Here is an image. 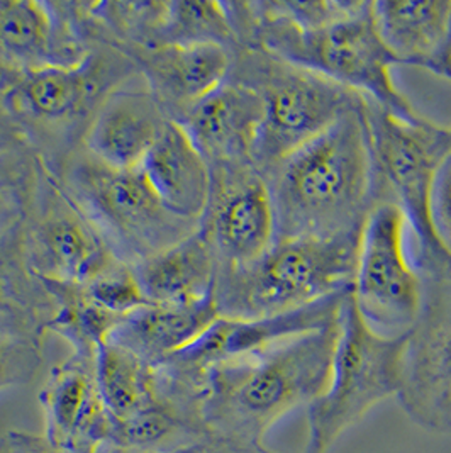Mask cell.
<instances>
[{
    "mask_svg": "<svg viewBox=\"0 0 451 453\" xmlns=\"http://www.w3.org/2000/svg\"><path fill=\"white\" fill-rule=\"evenodd\" d=\"M367 104L264 173L277 240L362 234L384 203L373 160Z\"/></svg>",
    "mask_w": 451,
    "mask_h": 453,
    "instance_id": "obj_1",
    "label": "cell"
},
{
    "mask_svg": "<svg viewBox=\"0 0 451 453\" xmlns=\"http://www.w3.org/2000/svg\"><path fill=\"white\" fill-rule=\"evenodd\" d=\"M338 333L340 316L319 330L209 369L203 399L209 438L264 445L277 421L328 389Z\"/></svg>",
    "mask_w": 451,
    "mask_h": 453,
    "instance_id": "obj_2",
    "label": "cell"
},
{
    "mask_svg": "<svg viewBox=\"0 0 451 453\" xmlns=\"http://www.w3.org/2000/svg\"><path fill=\"white\" fill-rule=\"evenodd\" d=\"M227 7L238 46L262 48L304 66L401 118H424L395 85L392 72L399 63L378 33L373 2L363 0L348 18L317 29H297L287 22L265 19L255 14L249 2Z\"/></svg>",
    "mask_w": 451,
    "mask_h": 453,
    "instance_id": "obj_3",
    "label": "cell"
},
{
    "mask_svg": "<svg viewBox=\"0 0 451 453\" xmlns=\"http://www.w3.org/2000/svg\"><path fill=\"white\" fill-rule=\"evenodd\" d=\"M362 234L275 240L249 265L218 272L216 299L226 318H267L348 294Z\"/></svg>",
    "mask_w": 451,
    "mask_h": 453,
    "instance_id": "obj_4",
    "label": "cell"
},
{
    "mask_svg": "<svg viewBox=\"0 0 451 453\" xmlns=\"http://www.w3.org/2000/svg\"><path fill=\"white\" fill-rule=\"evenodd\" d=\"M367 124L384 203H394L409 223L412 257L423 277H451V257L431 218L438 172L451 153V127L406 119L367 101Z\"/></svg>",
    "mask_w": 451,
    "mask_h": 453,
    "instance_id": "obj_5",
    "label": "cell"
},
{
    "mask_svg": "<svg viewBox=\"0 0 451 453\" xmlns=\"http://www.w3.org/2000/svg\"><path fill=\"white\" fill-rule=\"evenodd\" d=\"M229 79L253 88L264 105V123L255 150V165L271 166L328 131L343 114L363 107L358 92L262 48L241 46Z\"/></svg>",
    "mask_w": 451,
    "mask_h": 453,
    "instance_id": "obj_6",
    "label": "cell"
},
{
    "mask_svg": "<svg viewBox=\"0 0 451 453\" xmlns=\"http://www.w3.org/2000/svg\"><path fill=\"white\" fill-rule=\"evenodd\" d=\"M406 336L390 338L371 330L351 292L340 311V333L326 392L308 408L304 453H328L343 433L377 404L397 397L402 384Z\"/></svg>",
    "mask_w": 451,
    "mask_h": 453,
    "instance_id": "obj_7",
    "label": "cell"
},
{
    "mask_svg": "<svg viewBox=\"0 0 451 453\" xmlns=\"http://www.w3.org/2000/svg\"><path fill=\"white\" fill-rule=\"evenodd\" d=\"M424 280L412 257L409 223L394 203H380L362 231L351 297L370 328L406 336L423 306Z\"/></svg>",
    "mask_w": 451,
    "mask_h": 453,
    "instance_id": "obj_8",
    "label": "cell"
},
{
    "mask_svg": "<svg viewBox=\"0 0 451 453\" xmlns=\"http://www.w3.org/2000/svg\"><path fill=\"white\" fill-rule=\"evenodd\" d=\"M417 321L406 334L401 408L419 428L451 433V277H423Z\"/></svg>",
    "mask_w": 451,
    "mask_h": 453,
    "instance_id": "obj_9",
    "label": "cell"
},
{
    "mask_svg": "<svg viewBox=\"0 0 451 453\" xmlns=\"http://www.w3.org/2000/svg\"><path fill=\"white\" fill-rule=\"evenodd\" d=\"M212 188L201 231L218 272L245 267L277 240L267 180L255 164L210 166Z\"/></svg>",
    "mask_w": 451,
    "mask_h": 453,
    "instance_id": "obj_10",
    "label": "cell"
},
{
    "mask_svg": "<svg viewBox=\"0 0 451 453\" xmlns=\"http://www.w3.org/2000/svg\"><path fill=\"white\" fill-rule=\"evenodd\" d=\"M73 184L96 218L149 257L195 233V225L164 209L140 168L119 170L92 158L75 170Z\"/></svg>",
    "mask_w": 451,
    "mask_h": 453,
    "instance_id": "obj_11",
    "label": "cell"
},
{
    "mask_svg": "<svg viewBox=\"0 0 451 453\" xmlns=\"http://www.w3.org/2000/svg\"><path fill=\"white\" fill-rule=\"evenodd\" d=\"M348 294L267 318L219 316L199 340L164 364L187 379L204 384L207 371L221 362L265 350L292 336L319 330L336 321Z\"/></svg>",
    "mask_w": 451,
    "mask_h": 453,
    "instance_id": "obj_12",
    "label": "cell"
},
{
    "mask_svg": "<svg viewBox=\"0 0 451 453\" xmlns=\"http://www.w3.org/2000/svg\"><path fill=\"white\" fill-rule=\"evenodd\" d=\"M94 358L77 353L44 384V436L68 453H114L116 419L97 388Z\"/></svg>",
    "mask_w": 451,
    "mask_h": 453,
    "instance_id": "obj_13",
    "label": "cell"
},
{
    "mask_svg": "<svg viewBox=\"0 0 451 453\" xmlns=\"http://www.w3.org/2000/svg\"><path fill=\"white\" fill-rule=\"evenodd\" d=\"M264 123L258 94L227 79L218 90L187 111L184 126L209 166L255 164Z\"/></svg>",
    "mask_w": 451,
    "mask_h": 453,
    "instance_id": "obj_14",
    "label": "cell"
},
{
    "mask_svg": "<svg viewBox=\"0 0 451 453\" xmlns=\"http://www.w3.org/2000/svg\"><path fill=\"white\" fill-rule=\"evenodd\" d=\"M140 172L168 212L192 225L204 218L212 188L210 166L184 124L164 123Z\"/></svg>",
    "mask_w": 451,
    "mask_h": 453,
    "instance_id": "obj_15",
    "label": "cell"
},
{
    "mask_svg": "<svg viewBox=\"0 0 451 453\" xmlns=\"http://www.w3.org/2000/svg\"><path fill=\"white\" fill-rule=\"evenodd\" d=\"M373 16L399 65L450 77L451 0H380Z\"/></svg>",
    "mask_w": 451,
    "mask_h": 453,
    "instance_id": "obj_16",
    "label": "cell"
},
{
    "mask_svg": "<svg viewBox=\"0 0 451 453\" xmlns=\"http://www.w3.org/2000/svg\"><path fill=\"white\" fill-rule=\"evenodd\" d=\"M166 121L146 92H119L96 116L87 134L92 158L119 170H138Z\"/></svg>",
    "mask_w": 451,
    "mask_h": 453,
    "instance_id": "obj_17",
    "label": "cell"
},
{
    "mask_svg": "<svg viewBox=\"0 0 451 453\" xmlns=\"http://www.w3.org/2000/svg\"><path fill=\"white\" fill-rule=\"evenodd\" d=\"M149 304H201L216 297L218 264L199 229L144 260L136 272Z\"/></svg>",
    "mask_w": 451,
    "mask_h": 453,
    "instance_id": "obj_18",
    "label": "cell"
},
{
    "mask_svg": "<svg viewBox=\"0 0 451 453\" xmlns=\"http://www.w3.org/2000/svg\"><path fill=\"white\" fill-rule=\"evenodd\" d=\"M219 316L216 297L190 306L149 304L126 316L109 340L160 365L199 340Z\"/></svg>",
    "mask_w": 451,
    "mask_h": 453,
    "instance_id": "obj_19",
    "label": "cell"
},
{
    "mask_svg": "<svg viewBox=\"0 0 451 453\" xmlns=\"http://www.w3.org/2000/svg\"><path fill=\"white\" fill-rule=\"evenodd\" d=\"M231 66V50L214 42L164 44L157 53V70L162 73L166 88L187 109L227 82Z\"/></svg>",
    "mask_w": 451,
    "mask_h": 453,
    "instance_id": "obj_20",
    "label": "cell"
},
{
    "mask_svg": "<svg viewBox=\"0 0 451 453\" xmlns=\"http://www.w3.org/2000/svg\"><path fill=\"white\" fill-rule=\"evenodd\" d=\"M94 371L103 403L116 421L141 411L158 392V367L111 340L96 351Z\"/></svg>",
    "mask_w": 451,
    "mask_h": 453,
    "instance_id": "obj_21",
    "label": "cell"
},
{
    "mask_svg": "<svg viewBox=\"0 0 451 453\" xmlns=\"http://www.w3.org/2000/svg\"><path fill=\"white\" fill-rule=\"evenodd\" d=\"M42 242L50 265L63 282L88 286L111 265L96 229L77 216L63 214L48 221Z\"/></svg>",
    "mask_w": 451,
    "mask_h": 453,
    "instance_id": "obj_22",
    "label": "cell"
},
{
    "mask_svg": "<svg viewBox=\"0 0 451 453\" xmlns=\"http://www.w3.org/2000/svg\"><path fill=\"white\" fill-rule=\"evenodd\" d=\"M87 90L83 63L48 65L31 68L11 97L24 112L42 119H62L80 107Z\"/></svg>",
    "mask_w": 451,
    "mask_h": 453,
    "instance_id": "obj_23",
    "label": "cell"
},
{
    "mask_svg": "<svg viewBox=\"0 0 451 453\" xmlns=\"http://www.w3.org/2000/svg\"><path fill=\"white\" fill-rule=\"evenodd\" d=\"M57 21L50 5L34 0L0 2V46L31 68L57 65Z\"/></svg>",
    "mask_w": 451,
    "mask_h": 453,
    "instance_id": "obj_24",
    "label": "cell"
},
{
    "mask_svg": "<svg viewBox=\"0 0 451 453\" xmlns=\"http://www.w3.org/2000/svg\"><path fill=\"white\" fill-rule=\"evenodd\" d=\"M166 44L214 42L238 46L234 22L223 2H172L166 4Z\"/></svg>",
    "mask_w": 451,
    "mask_h": 453,
    "instance_id": "obj_25",
    "label": "cell"
},
{
    "mask_svg": "<svg viewBox=\"0 0 451 453\" xmlns=\"http://www.w3.org/2000/svg\"><path fill=\"white\" fill-rule=\"evenodd\" d=\"M363 0H262L249 2L255 14L287 22L297 29H317L341 21L362 7Z\"/></svg>",
    "mask_w": 451,
    "mask_h": 453,
    "instance_id": "obj_26",
    "label": "cell"
},
{
    "mask_svg": "<svg viewBox=\"0 0 451 453\" xmlns=\"http://www.w3.org/2000/svg\"><path fill=\"white\" fill-rule=\"evenodd\" d=\"M87 294L103 310L121 318L149 306L136 272L112 264L87 286Z\"/></svg>",
    "mask_w": 451,
    "mask_h": 453,
    "instance_id": "obj_27",
    "label": "cell"
},
{
    "mask_svg": "<svg viewBox=\"0 0 451 453\" xmlns=\"http://www.w3.org/2000/svg\"><path fill=\"white\" fill-rule=\"evenodd\" d=\"M42 353L34 342L0 334V392L31 382L42 367Z\"/></svg>",
    "mask_w": 451,
    "mask_h": 453,
    "instance_id": "obj_28",
    "label": "cell"
},
{
    "mask_svg": "<svg viewBox=\"0 0 451 453\" xmlns=\"http://www.w3.org/2000/svg\"><path fill=\"white\" fill-rule=\"evenodd\" d=\"M431 218L441 247L451 257V153L440 168L434 182Z\"/></svg>",
    "mask_w": 451,
    "mask_h": 453,
    "instance_id": "obj_29",
    "label": "cell"
},
{
    "mask_svg": "<svg viewBox=\"0 0 451 453\" xmlns=\"http://www.w3.org/2000/svg\"><path fill=\"white\" fill-rule=\"evenodd\" d=\"M0 453H68L50 441L44 433L12 432L0 436Z\"/></svg>",
    "mask_w": 451,
    "mask_h": 453,
    "instance_id": "obj_30",
    "label": "cell"
},
{
    "mask_svg": "<svg viewBox=\"0 0 451 453\" xmlns=\"http://www.w3.org/2000/svg\"><path fill=\"white\" fill-rule=\"evenodd\" d=\"M182 453H275L264 445H248V443H233L218 438H207L203 443L190 447Z\"/></svg>",
    "mask_w": 451,
    "mask_h": 453,
    "instance_id": "obj_31",
    "label": "cell"
},
{
    "mask_svg": "<svg viewBox=\"0 0 451 453\" xmlns=\"http://www.w3.org/2000/svg\"><path fill=\"white\" fill-rule=\"evenodd\" d=\"M9 212H11V196H9L7 187L0 179V229L5 226Z\"/></svg>",
    "mask_w": 451,
    "mask_h": 453,
    "instance_id": "obj_32",
    "label": "cell"
},
{
    "mask_svg": "<svg viewBox=\"0 0 451 453\" xmlns=\"http://www.w3.org/2000/svg\"><path fill=\"white\" fill-rule=\"evenodd\" d=\"M448 81H451V70H450V77H448Z\"/></svg>",
    "mask_w": 451,
    "mask_h": 453,
    "instance_id": "obj_33",
    "label": "cell"
}]
</instances>
